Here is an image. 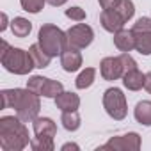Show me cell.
Here are the masks:
<instances>
[{
	"label": "cell",
	"mask_w": 151,
	"mask_h": 151,
	"mask_svg": "<svg viewBox=\"0 0 151 151\" xmlns=\"http://www.w3.org/2000/svg\"><path fill=\"white\" fill-rule=\"evenodd\" d=\"M144 82H146V75L139 68L124 71V75H123V86L128 91H140L144 87Z\"/></svg>",
	"instance_id": "4fadbf2b"
},
{
	"label": "cell",
	"mask_w": 151,
	"mask_h": 151,
	"mask_svg": "<svg viewBox=\"0 0 151 151\" xmlns=\"http://www.w3.org/2000/svg\"><path fill=\"white\" fill-rule=\"evenodd\" d=\"M32 130L37 139L45 140H53V137L57 135V124L50 117H36L32 121Z\"/></svg>",
	"instance_id": "30bf717a"
},
{
	"label": "cell",
	"mask_w": 151,
	"mask_h": 151,
	"mask_svg": "<svg viewBox=\"0 0 151 151\" xmlns=\"http://www.w3.org/2000/svg\"><path fill=\"white\" fill-rule=\"evenodd\" d=\"M62 151H69V149H75V151H78L80 149V146L78 144H75V142H66V144H62V147H60Z\"/></svg>",
	"instance_id": "f1b7e54d"
},
{
	"label": "cell",
	"mask_w": 151,
	"mask_h": 151,
	"mask_svg": "<svg viewBox=\"0 0 151 151\" xmlns=\"http://www.w3.org/2000/svg\"><path fill=\"white\" fill-rule=\"evenodd\" d=\"M114 45L119 52H132L135 50V36L132 30L121 29L119 32L114 34Z\"/></svg>",
	"instance_id": "5bb4252c"
},
{
	"label": "cell",
	"mask_w": 151,
	"mask_h": 151,
	"mask_svg": "<svg viewBox=\"0 0 151 151\" xmlns=\"http://www.w3.org/2000/svg\"><path fill=\"white\" fill-rule=\"evenodd\" d=\"M66 34H68V45L73 46V48H77V50L87 48L93 43V39H94V30L89 25H86V23L73 25Z\"/></svg>",
	"instance_id": "52a82bcc"
},
{
	"label": "cell",
	"mask_w": 151,
	"mask_h": 151,
	"mask_svg": "<svg viewBox=\"0 0 151 151\" xmlns=\"http://www.w3.org/2000/svg\"><path fill=\"white\" fill-rule=\"evenodd\" d=\"M66 16L69 20H75V22H84L86 20V11L82 7H69V9H66Z\"/></svg>",
	"instance_id": "4316f807"
},
{
	"label": "cell",
	"mask_w": 151,
	"mask_h": 151,
	"mask_svg": "<svg viewBox=\"0 0 151 151\" xmlns=\"http://www.w3.org/2000/svg\"><path fill=\"white\" fill-rule=\"evenodd\" d=\"M30 147H32L34 151H53L55 144H53V140H45V139L34 137V139L30 140Z\"/></svg>",
	"instance_id": "d4e9b609"
},
{
	"label": "cell",
	"mask_w": 151,
	"mask_h": 151,
	"mask_svg": "<svg viewBox=\"0 0 151 151\" xmlns=\"http://www.w3.org/2000/svg\"><path fill=\"white\" fill-rule=\"evenodd\" d=\"M100 23H101V27H103L107 32L116 34V32H119L121 29H124V23H126V22L123 20V16H121L116 9L107 7V9H103L101 14H100Z\"/></svg>",
	"instance_id": "9c48e42d"
},
{
	"label": "cell",
	"mask_w": 151,
	"mask_h": 151,
	"mask_svg": "<svg viewBox=\"0 0 151 151\" xmlns=\"http://www.w3.org/2000/svg\"><path fill=\"white\" fill-rule=\"evenodd\" d=\"M62 91H64V87H62V84H60L59 80L46 78V82H45V86H43V91H41V96H45V98H53V100H55Z\"/></svg>",
	"instance_id": "7402d4cb"
},
{
	"label": "cell",
	"mask_w": 151,
	"mask_h": 151,
	"mask_svg": "<svg viewBox=\"0 0 151 151\" xmlns=\"http://www.w3.org/2000/svg\"><path fill=\"white\" fill-rule=\"evenodd\" d=\"M60 123H62L64 130H68V132H77L80 128V124H82V119H80V114L77 110H71V112H62Z\"/></svg>",
	"instance_id": "ac0fdd59"
},
{
	"label": "cell",
	"mask_w": 151,
	"mask_h": 151,
	"mask_svg": "<svg viewBox=\"0 0 151 151\" xmlns=\"http://www.w3.org/2000/svg\"><path fill=\"white\" fill-rule=\"evenodd\" d=\"M45 82H46V78H45V77L34 75V77H30V78L27 80V89H30L32 93H36V94H39V96H41V91H43Z\"/></svg>",
	"instance_id": "cb8c5ba5"
},
{
	"label": "cell",
	"mask_w": 151,
	"mask_h": 151,
	"mask_svg": "<svg viewBox=\"0 0 151 151\" xmlns=\"http://www.w3.org/2000/svg\"><path fill=\"white\" fill-rule=\"evenodd\" d=\"M103 109L114 121H123L128 114V103L123 91L117 87L107 89L103 93Z\"/></svg>",
	"instance_id": "5b68a950"
},
{
	"label": "cell",
	"mask_w": 151,
	"mask_h": 151,
	"mask_svg": "<svg viewBox=\"0 0 151 151\" xmlns=\"http://www.w3.org/2000/svg\"><path fill=\"white\" fill-rule=\"evenodd\" d=\"M103 149H114V151H139L140 149V135L135 132L124 133V135H117V137H110L103 146L98 147V151Z\"/></svg>",
	"instance_id": "8992f818"
},
{
	"label": "cell",
	"mask_w": 151,
	"mask_h": 151,
	"mask_svg": "<svg viewBox=\"0 0 151 151\" xmlns=\"http://www.w3.org/2000/svg\"><path fill=\"white\" fill-rule=\"evenodd\" d=\"M94 78H96V69L94 68H86L77 77L75 86H77V89H87V87H91L94 84Z\"/></svg>",
	"instance_id": "ffe728a7"
},
{
	"label": "cell",
	"mask_w": 151,
	"mask_h": 151,
	"mask_svg": "<svg viewBox=\"0 0 151 151\" xmlns=\"http://www.w3.org/2000/svg\"><path fill=\"white\" fill-rule=\"evenodd\" d=\"M98 2H100V6H101V9H107V7H110L114 2H116V0H98Z\"/></svg>",
	"instance_id": "d6a6232c"
},
{
	"label": "cell",
	"mask_w": 151,
	"mask_h": 151,
	"mask_svg": "<svg viewBox=\"0 0 151 151\" xmlns=\"http://www.w3.org/2000/svg\"><path fill=\"white\" fill-rule=\"evenodd\" d=\"M11 30L16 37H27L32 30V22H29L27 18L23 16H16L13 22H11Z\"/></svg>",
	"instance_id": "e0dca14e"
},
{
	"label": "cell",
	"mask_w": 151,
	"mask_h": 151,
	"mask_svg": "<svg viewBox=\"0 0 151 151\" xmlns=\"http://www.w3.org/2000/svg\"><path fill=\"white\" fill-rule=\"evenodd\" d=\"M132 32H133V34L151 32V18H147V16H142V18H139V20L133 23V27H132Z\"/></svg>",
	"instance_id": "484cf974"
},
{
	"label": "cell",
	"mask_w": 151,
	"mask_h": 151,
	"mask_svg": "<svg viewBox=\"0 0 151 151\" xmlns=\"http://www.w3.org/2000/svg\"><path fill=\"white\" fill-rule=\"evenodd\" d=\"M46 2H48L50 6H53V7H59V6H64L68 0H46Z\"/></svg>",
	"instance_id": "1f68e13d"
},
{
	"label": "cell",
	"mask_w": 151,
	"mask_h": 151,
	"mask_svg": "<svg viewBox=\"0 0 151 151\" xmlns=\"http://www.w3.org/2000/svg\"><path fill=\"white\" fill-rule=\"evenodd\" d=\"M20 4H22V9L27 11V13H32V14H37L45 4H48L46 0H20Z\"/></svg>",
	"instance_id": "603a6c76"
},
{
	"label": "cell",
	"mask_w": 151,
	"mask_h": 151,
	"mask_svg": "<svg viewBox=\"0 0 151 151\" xmlns=\"http://www.w3.org/2000/svg\"><path fill=\"white\" fill-rule=\"evenodd\" d=\"M60 66H62V69L68 71V73L78 71L80 66H82V53H80V50L73 48V46H68V48L60 53Z\"/></svg>",
	"instance_id": "8fae6325"
},
{
	"label": "cell",
	"mask_w": 151,
	"mask_h": 151,
	"mask_svg": "<svg viewBox=\"0 0 151 151\" xmlns=\"http://www.w3.org/2000/svg\"><path fill=\"white\" fill-rule=\"evenodd\" d=\"M100 73L103 80L107 82H114L117 78H123L124 75V66L121 62V57H105L101 62H100Z\"/></svg>",
	"instance_id": "ba28073f"
},
{
	"label": "cell",
	"mask_w": 151,
	"mask_h": 151,
	"mask_svg": "<svg viewBox=\"0 0 151 151\" xmlns=\"http://www.w3.org/2000/svg\"><path fill=\"white\" fill-rule=\"evenodd\" d=\"M144 89L151 94V71L146 73V82H144Z\"/></svg>",
	"instance_id": "f546056e"
},
{
	"label": "cell",
	"mask_w": 151,
	"mask_h": 151,
	"mask_svg": "<svg viewBox=\"0 0 151 151\" xmlns=\"http://www.w3.org/2000/svg\"><path fill=\"white\" fill-rule=\"evenodd\" d=\"M133 36H135V50L140 55H151V32H142Z\"/></svg>",
	"instance_id": "44dd1931"
},
{
	"label": "cell",
	"mask_w": 151,
	"mask_h": 151,
	"mask_svg": "<svg viewBox=\"0 0 151 151\" xmlns=\"http://www.w3.org/2000/svg\"><path fill=\"white\" fill-rule=\"evenodd\" d=\"M37 43L39 46L50 55V57H57L60 55L69 45H68V34L64 30H60L57 25L53 23H45L39 29L37 34Z\"/></svg>",
	"instance_id": "277c9868"
},
{
	"label": "cell",
	"mask_w": 151,
	"mask_h": 151,
	"mask_svg": "<svg viewBox=\"0 0 151 151\" xmlns=\"http://www.w3.org/2000/svg\"><path fill=\"white\" fill-rule=\"evenodd\" d=\"M133 116H135L137 123H140L144 126H151V101L149 100L139 101L133 109Z\"/></svg>",
	"instance_id": "9a60e30c"
},
{
	"label": "cell",
	"mask_w": 151,
	"mask_h": 151,
	"mask_svg": "<svg viewBox=\"0 0 151 151\" xmlns=\"http://www.w3.org/2000/svg\"><path fill=\"white\" fill-rule=\"evenodd\" d=\"M110 7L116 9V11L123 16V20H124L126 23H128V22L133 18V14H135V6H133L132 0H116Z\"/></svg>",
	"instance_id": "d6986e66"
},
{
	"label": "cell",
	"mask_w": 151,
	"mask_h": 151,
	"mask_svg": "<svg viewBox=\"0 0 151 151\" xmlns=\"http://www.w3.org/2000/svg\"><path fill=\"white\" fill-rule=\"evenodd\" d=\"M7 25H9V20H7V14H6V13H2V23H0V32H4V30L7 29Z\"/></svg>",
	"instance_id": "4dcf8cb0"
},
{
	"label": "cell",
	"mask_w": 151,
	"mask_h": 151,
	"mask_svg": "<svg viewBox=\"0 0 151 151\" xmlns=\"http://www.w3.org/2000/svg\"><path fill=\"white\" fill-rule=\"evenodd\" d=\"M55 105L60 112H71V110H78L80 107V96L75 94L71 91H62L55 98Z\"/></svg>",
	"instance_id": "7c38bea8"
},
{
	"label": "cell",
	"mask_w": 151,
	"mask_h": 151,
	"mask_svg": "<svg viewBox=\"0 0 151 151\" xmlns=\"http://www.w3.org/2000/svg\"><path fill=\"white\" fill-rule=\"evenodd\" d=\"M29 52H30V55H32V60H34V64H36V68H39V69H45V68H48L50 66V60H52V57L39 46V43H34V45H30V48H29Z\"/></svg>",
	"instance_id": "2e32d148"
},
{
	"label": "cell",
	"mask_w": 151,
	"mask_h": 151,
	"mask_svg": "<svg viewBox=\"0 0 151 151\" xmlns=\"http://www.w3.org/2000/svg\"><path fill=\"white\" fill-rule=\"evenodd\" d=\"M2 96V109H14L16 116L29 123L34 121L41 110L39 94L32 93L30 89H4Z\"/></svg>",
	"instance_id": "6da1fadb"
},
{
	"label": "cell",
	"mask_w": 151,
	"mask_h": 151,
	"mask_svg": "<svg viewBox=\"0 0 151 151\" xmlns=\"http://www.w3.org/2000/svg\"><path fill=\"white\" fill-rule=\"evenodd\" d=\"M119 57H121V62H123V66H124V71H130V69L137 68V62H135V59L130 55V52H123Z\"/></svg>",
	"instance_id": "83f0119b"
},
{
	"label": "cell",
	"mask_w": 151,
	"mask_h": 151,
	"mask_svg": "<svg viewBox=\"0 0 151 151\" xmlns=\"http://www.w3.org/2000/svg\"><path fill=\"white\" fill-rule=\"evenodd\" d=\"M18 116L0 117V147L2 151H23L30 146V135L27 126Z\"/></svg>",
	"instance_id": "7a4b0ae2"
},
{
	"label": "cell",
	"mask_w": 151,
	"mask_h": 151,
	"mask_svg": "<svg viewBox=\"0 0 151 151\" xmlns=\"http://www.w3.org/2000/svg\"><path fill=\"white\" fill-rule=\"evenodd\" d=\"M0 62H2L4 69L14 75H29L36 64L32 60L30 52H25L22 48L9 46L6 39H2V53H0Z\"/></svg>",
	"instance_id": "3957f363"
}]
</instances>
